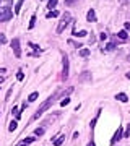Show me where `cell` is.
I'll return each mask as SVG.
<instances>
[{"mask_svg": "<svg viewBox=\"0 0 130 146\" xmlns=\"http://www.w3.org/2000/svg\"><path fill=\"white\" fill-rule=\"evenodd\" d=\"M122 138H124V130H122V127H119V128L115 130L114 136L111 138V145L114 146L115 143H117V141H120V140H122Z\"/></svg>", "mask_w": 130, "mask_h": 146, "instance_id": "8992f818", "label": "cell"}, {"mask_svg": "<svg viewBox=\"0 0 130 146\" xmlns=\"http://www.w3.org/2000/svg\"><path fill=\"white\" fill-rule=\"evenodd\" d=\"M37 98H39V93H37V91H34V93H31L29 96H28V102H34Z\"/></svg>", "mask_w": 130, "mask_h": 146, "instance_id": "30bf717a", "label": "cell"}, {"mask_svg": "<svg viewBox=\"0 0 130 146\" xmlns=\"http://www.w3.org/2000/svg\"><path fill=\"white\" fill-rule=\"evenodd\" d=\"M34 135H36V136L44 135V128H36V130H34Z\"/></svg>", "mask_w": 130, "mask_h": 146, "instance_id": "d6986e66", "label": "cell"}, {"mask_svg": "<svg viewBox=\"0 0 130 146\" xmlns=\"http://www.w3.org/2000/svg\"><path fill=\"white\" fill-rule=\"evenodd\" d=\"M86 34H88V31H80V33H77V34H75V37H85Z\"/></svg>", "mask_w": 130, "mask_h": 146, "instance_id": "7402d4cb", "label": "cell"}, {"mask_svg": "<svg viewBox=\"0 0 130 146\" xmlns=\"http://www.w3.org/2000/svg\"><path fill=\"white\" fill-rule=\"evenodd\" d=\"M57 2H59V0H49V2H47V8H49V10H52V8H55V5H57Z\"/></svg>", "mask_w": 130, "mask_h": 146, "instance_id": "5bb4252c", "label": "cell"}, {"mask_svg": "<svg viewBox=\"0 0 130 146\" xmlns=\"http://www.w3.org/2000/svg\"><path fill=\"white\" fill-rule=\"evenodd\" d=\"M68 70H70V63H68V57L63 54L62 55V80L65 81V80L68 78Z\"/></svg>", "mask_w": 130, "mask_h": 146, "instance_id": "277c9868", "label": "cell"}, {"mask_svg": "<svg viewBox=\"0 0 130 146\" xmlns=\"http://www.w3.org/2000/svg\"><path fill=\"white\" fill-rule=\"evenodd\" d=\"M34 140H36V138H33V136H29V138H25V140H23V143H25V145H29V143H33Z\"/></svg>", "mask_w": 130, "mask_h": 146, "instance_id": "ffe728a7", "label": "cell"}, {"mask_svg": "<svg viewBox=\"0 0 130 146\" xmlns=\"http://www.w3.org/2000/svg\"><path fill=\"white\" fill-rule=\"evenodd\" d=\"M2 81H3V76H0V83H2Z\"/></svg>", "mask_w": 130, "mask_h": 146, "instance_id": "83f0119b", "label": "cell"}, {"mask_svg": "<svg viewBox=\"0 0 130 146\" xmlns=\"http://www.w3.org/2000/svg\"><path fill=\"white\" fill-rule=\"evenodd\" d=\"M117 37H119L120 41H127V37H129V34H127V31L125 29H122V31L117 33Z\"/></svg>", "mask_w": 130, "mask_h": 146, "instance_id": "9c48e42d", "label": "cell"}, {"mask_svg": "<svg viewBox=\"0 0 130 146\" xmlns=\"http://www.w3.org/2000/svg\"><path fill=\"white\" fill-rule=\"evenodd\" d=\"M88 146H94V145H93V141H91V143H88Z\"/></svg>", "mask_w": 130, "mask_h": 146, "instance_id": "4316f807", "label": "cell"}, {"mask_svg": "<svg viewBox=\"0 0 130 146\" xmlns=\"http://www.w3.org/2000/svg\"><path fill=\"white\" fill-rule=\"evenodd\" d=\"M16 78H18V81H23V80H25V73H23V70H18V73H16Z\"/></svg>", "mask_w": 130, "mask_h": 146, "instance_id": "e0dca14e", "label": "cell"}, {"mask_svg": "<svg viewBox=\"0 0 130 146\" xmlns=\"http://www.w3.org/2000/svg\"><path fill=\"white\" fill-rule=\"evenodd\" d=\"M11 49H13L15 57L20 58V57H21V47H20V39H18V37H15V39L11 41Z\"/></svg>", "mask_w": 130, "mask_h": 146, "instance_id": "5b68a950", "label": "cell"}, {"mask_svg": "<svg viewBox=\"0 0 130 146\" xmlns=\"http://www.w3.org/2000/svg\"><path fill=\"white\" fill-rule=\"evenodd\" d=\"M11 16H13V11L10 10V7H3V8H0V23L10 21Z\"/></svg>", "mask_w": 130, "mask_h": 146, "instance_id": "3957f363", "label": "cell"}, {"mask_svg": "<svg viewBox=\"0 0 130 146\" xmlns=\"http://www.w3.org/2000/svg\"><path fill=\"white\" fill-rule=\"evenodd\" d=\"M26 0H18L16 2V5H15V15H18L20 13V10H21V7H23V3H25Z\"/></svg>", "mask_w": 130, "mask_h": 146, "instance_id": "8fae6325", "label": "cell"}, {"mask_svg": "<svg viewBox=\"0 0 130 146\" xmlns=\"http://www.w3.org/2000/svg\"><path fill=\"white\" fill-rule=\"evenodd\" d=\"M106 49H107V50H114V49H115V44H114V42H109Z\"/></svg>", "mask_w": 130, "mask_h": 146, "instance_id": "603a6c76", "label": "cell"}, {"mask_svg": "<svg viewBox=\"0 0 130 146\" xmlns=\"http://www.w3.org/2000/svg\"><path fill=\"white\" fill-rule=\"evenodd\" d=\"M72 21V16H70V13L68 11H65L62 15V18H60V21H59V26H57V34H62L63 29L68 26V23Z\"/></svg>", "mask_w": 130, "mask_h": 146, "instance_id": "7a4b0ae2", "label": "cell"}, {"mask_svg": "<svg viewBox=\"0 0 130 146\" xmlns=\"http://www.w3.org/2000/svg\"><path fill=\"white\" fill-rule=\"evenodd\" d=\"M34 25H36V15L31 16V21H29V29H33V28H34Z\"/></svg>", "mask_w": 130, "mask_h": 146, "instance_id": "ac0fdd59", "label": "cell"}, {"mask_svg": "<svg viewBox=\"0 0 130 146\" xmlns=\"http://www.w3.org/2000/svg\"><path fill=\"white\" fill-rule=\"evenodd\" d=\"M7 42V36L5 34H0V44H5Z\"/></svg>", "mask_w": 130, "mask_h": 146, "instance_id": "cb8c5ba5", "label": "cell"}, {"mask_svg": "<svg viewBox=\"0 0 130 146\" xmlns=\"http://www.w3.org/2000/svg\"><path fill=\"white\" fill-rule=\"evenodd\" d=\"M16 127H18L16 120H11V122H10V125H8V130H10V131H15V130H16Z\"/></svg>", "mask_w": 130, "mask_h": 146, "instance_id": "9a60e30c", "label": "cell"}, {"mask_svg": "<svg viewBox=\"0 0 130 146\" xmlns=\"http://www.w3.org/2000/svg\"><path fill=\"white\" fill-rule=\"evenodd\" d=\"M98 20L96 18V11L91 8V10H88V13H86V21H89V23H94V21Z\"/></svg>", "mask_w": 130, "mask_h": 146, "instance_id": "52a82bcc", "label": "cell"}, {"mask_svg": "<svg viewBox=\"0 0 130 146\" xmlns=\"http://www.w3.org/2000/svg\"><path fill=\"white\" fill-rule=\"evenodd\" d=\"M57 98H59V91H57V93H54L52 96H49V98H47V99L41 104V107H39V109L36 110V114H34V115L31 117V122L37 120L39 117H42V114H44L46 110H49V107H51V106L54 104V102H55V99H57Z\"/></svg>", "mask_w": 130, "mask_h": 146, "instance_id": "6da1fadb", "label": "cell"}, {"mask_svg": "<svg viewBox=\"0 0 130 146\" xmlns=\"http://www.w3.org/2000/svg\"><path fill=\"white\" fill-rule=\"evenodd\" d=\"M59 15V11H55V10H51L49 13L46 15V18H55V16Z\"/></svg>", "mask_w": 130, "mask_h": 146, "instance_id": "2e32d148", "label": "cell"}, {"mask_svg": "<svg viewBox=\"0 0 130 146\" xmlns=\"http://www.w3.org/2000/svg\"><path fill=\"white\" fill-rule=\"evenodd\" d=\"M63 140H65V135L57 136V140H54V145H55V146H60V145L63 143Z\"/></svg>", "mask_w": 130, "mask_h": 146, "instance_id": "7c38bea8", "label": "cell"}, {"mask_svg": "<svg viewBox=\"0 0 130 146\" xmlns=\"http://www.w3.org/2000/svg\"><path fill=\"white\" fill-rule=\"evenodd\" d=\"M20 146H28V145H25V143H23V145H20Z\"/></svg>", "mask_w": 130, "mask_h": 146, "instance_id": "f1b7e54d", "label": "cell"}, {"mask_svg": "<svg viewBox=\"0 0 130 146\" xmlns=\"http://www.w3.org/2000/svg\"><path fill=\"white\" fill-rule=\"evenodd\" d=\"M129 62H130V52H129Z\"/></svg>", "mask_w": 130, "mask_h": 146, "instance_id": "f546056e", "label": "cell"}, {"mask_svg": "<svg viewBox=\"0 0 130 146\" xmlns=\"http://www.w3.org/2000/svg\"><path fill=\"white\" fill-rule=\"evenodd\" d=\"M80 57H88L89 55V49H86V47H85V49H80Z\"/></svg>", "mask_w": 130, "mask_h": 146, "instance_id": "4fadbf2b", "label": "cell"}, {"mask_svg": "<svg viewBox=\"0 0 130 146\" xmlns=\"http://www.w3.org/2000/svg\"><path fill=\"white\" fill-rule=\"evenodd\" d=\"M125 76H127V78H129V80H130V73H127V75H125Z\"/></svg>", "mask_w": 130, "mask_h": 146, "instance_id": "484cf974", "label": "cell"}, {"mask_svg": "<svg viewBox=\"0 0 130 146\" xmlns=\"http://www.w3.org/2000/svg\"><path fill=\"white\" fill-rule=\"evenodd\" d=\"M115 99L120 101V102H127V101H129V96L125 93H119V94H115Z\"/></svg>", "mask_w": 130, "mask_h": 146, "instance_id": "ba28073f", "label": "cell"}, {"mask_svg": "<svg viewBox=\"0 0 130 146\" xmlns=\"http://www.w3.org/2000/svg\"><path fill=\"white\" fill-rule=\"evenodd\" d=\"M125 29H130V23H125Z\"/></svg>", "mask_w": 130, "mask_h": 146, "instance_id": "d4e9b609", "label": "cell"}, {"mask_svg": "<svg viewBox=\"0 0 130 146\" xmlns=\"http://www.w3.org/2000/svg\"><path fill=\"white\" fill-rule=\"evenodd\" d=\"M67 104H70V98H65L63 101H60V106H62V107H65Z\"/></svg>", "mask_w": 130, "mask_h": 146, "instance_id": "44dd1931", "label": "cell"}, {"mask_svg": "<svg viewBox=\"0 0 130 146\" xmlns=\"http://www.w3.org/2000/svg\"><path fill=\"white\" fill-rule=\"evenodd\" d=\"M0 2H2V0H0Z\"/></svg>", "mask_w": 130, "mask_h": 146, "instance_id": "4dcf8cb0", "label": "cell"}]
</instances>
